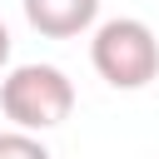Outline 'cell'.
<instances>
[{
    "mask_svg": "<svg viewBox=\"0 0 159 159\" xmlns=\"http://www.w3.org/2000/svg\"><path fill=\"white\" fill-rule=\"evenodd\" d=\"M0 109L15 129H55L70 119L75 109V84L65 70L55 65H15L5 80H0Z\"/></svg>",
    "mask_w": 159,
    "mask_h": 159,
    "instance_id": "1",
    "label": "cell"
},
{
    "mask_svg": "<svg viewBox=\"0 0 159 159\" xmlns=\"http://www.w3.org/2000/svg\"><path fill=\"white\" fill-rule=\"evenodd\" d=\"M89 60H94V75L114 89H144L154 75H159V40L144 20L134 15H119V20H104L89 40Z\"/></svg>",
    "mask_w": 159,
    "mask_h": 159,
    "instance_id": "2",
    "label": "cell"
},
{
    "mask_svg": "<svg viewBox=\"0 0 159 159\" xmlns=\"http://www.w3.org/2000/svg\"><path fill=\"white\" fill-rule=\"evenodd\" d=\"M30 30H40L45 40H75L94 25L99 0H20Z\"/></svg>",
    "mask_w": 159,
    "mask_h": 159,
    "instance_id": "3",
    "label": "cell"
},
{
    "mask_svg": "<svg viewBox=\"0 0 159 159\" xmlns=\"http://www.w3.org/2000/svg\"><path fill=\"white\" fill-rule=\"evenodd\" d=\"M0 159H50V149L30 129H5L0 134Z\"/></svg>",
    "mask_w": 159,
    "mask_h": 159,
    "instance_id": "4",
    "label": "cell"
},
{
    "mask_svg": "<svg viewBox=\"0 0 159 159\" xmlns=\"http://www.w3.org/2000/svg\"><path fill=\"white\" fill-rule=\"evenodd\" d=\"M10 60V30H5V20H0V65Z\"/></svg>",
    "mask_w": 159,
    "mask_h": 159,
    "instance_id": "5",
    "label": "cell"
}]
</instances>
